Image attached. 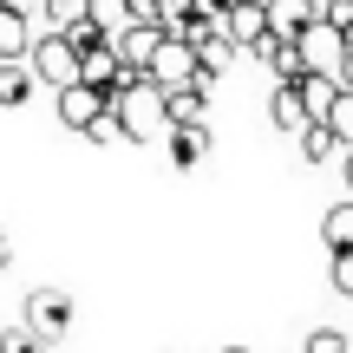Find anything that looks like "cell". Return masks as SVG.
Segmentation results:
<instances>
[{"label":"cell","instance_id":"obj_13","mask_svg":"<svg viewBox=\"0 0 353 353\" xmlns=\"http://www.w3.org/2000/svg\"><path fill=\"white\" fill-rule=\"evenodd\" d=\"M321 242H327L334 255H341V249H353V203H334V210L321 216Z\"/></svg>","mask_w":353,"mask_h":353},{"label":"cell","instance_id":"obj_5","mask_svg":"<svg viewBox=\"0 0 353 353\" xmlns=\"http://www.w3.org/2000/svg\"><path fill=\"white\" fill-rule=\"evenodd\" d=\"M151 79H157L164 92H176V85H196V79H203L196 46H190V39H164V52L151 59Z\"/></svg>","mask_w":353,"mask_h":353},{"label":"cell","instance_id":"obj_14","mask_svg":"<svg viewBox=\"0 0 353 353\" xmlns=\"http://www.w3.org/2000/svg\"><path fill=\"white\" fill-rule=\"evenodd\" d=\"M39 79H33V65H0V105H26V92H33Z\"/></svg>","mask_w":353,"mask_h":353},{"label":"cell","instance_id":"obj_1","mask_svg":"<svg viewBox=\"0 0 353 353\" xmlns=\"http://www.w3.org/2000/svg\"><path fill=\"white\" fill-rule=\"evenodd\" d=\"M112 112H118V125H125L131 144H157V138H170V92L157 85V79L131 85L125 99L112 105Z\"/></svg>","mask_w":353,"mask_h":353},{"label":"cell","instance_id":"obj_9","mask_svg":"<svg viewBox=\"0 0 353 353\" xmlns=\"http://www.w3.org/2000/svg\"><path fill=\"white\" fill-rule=\"evenodd\" d=\"M164 26H131V33L125 39H118V59H125V65H138V72H151V59H157V52H164Z\"/></svg>","mask_w":353,"mask_h":353},{"label":"cell","instance_id":"obj_24","mask_svg":"<svg viewBox=\"0 0 353 353\" xmlns=\"http://www.w3.org/2000/svg\"><path fill=\"white\" fill-rule=\"evenodd\" d=\"M223 353H249V347H223Z\"/></svg>","mask_w":353,"mask_h":353},{"label":"cell","instance_id":"obj_17","mask_svg":"<svg viewBox=\"0 0 353 353\" xmlns=\"http://www.w3.org/2000/svg\"><path fill=\"white\" fill-rule=\"evenodd\" d=\"M321 20L341 26V33H353V0H327V7H321Z\"/></svg>","mask_w":353,"mask_h":353},{"label":"cell","instance_id":"obj_20","mask_svg":"<svg viewBox=\"0 0 353 353\" xmlns=\"http://www.w3.org/2000/svg\"><path fill=\"white\" fill-rule=\"evenodd\" d=\"M341 85H347V92H353V52H347V65H341Z\"/></svg>","mask_w":353,"mask_h":353},{"label":"cell","instance_id":"obj_4","mask_svg":"<svg viewBox=\"0 0 353 353\" xmlns=\"http://www.w3.org/2000/svg\"><path fill=\"white\" fill-rule=\"evenodd\" d=\"M321 7H327V0H268V33H275L281 46H301L321 26Z\"/></svg>","mask_w":353,"mask_h":353},{"label":"cell","instance_id":"obj_19","mask_svg":"<svg viewBox=\"0 0 353 353\" xmlns=\"http://www.w3.org/2000/svg\"><path fill=\"white\" fill-rule=\"evenodd\" d=\"M334 288H341V294H353V249H341V255H334Z\"/></svg>","mask_w":353,"mask_h":353},{"label":"cell","instance_id":"obj_12","mask_svg":"<svg viewBox=\"0 0 353 353\" xmlns=\"http://www.w3.org/2000/svg\"><path fill=\"white\" fill-rule=\"evenodd\" d=\"M294 151H301V164H327V157L347 151V144H341V131H334V125H307L301 138H294Z\"/></svg>","mask_w":353,"mask_h":353},{"label":"cell","instance_id":"obj_16","mask_svg":"<svg viewBox=\"0 0 353 353\" xmlns=\"http://www.w3.org/2000/svg\"><path fill=\"white\" fill-rule=\"evenodd\" d=\"M307 353H353V341L334 334V327H314V334H307Z\"/></svg>","mask_w":353,"mask_h":353},{"label":"cell","instance_id":"obj_11","mask_svg":"<svg viewBox=\"0 0 353 353\" xmlns=\"http://www.w3.org/2000/svg\"><path fill=\"white\" fill-rule=\"evenodd\" d=\"M203 157H210V125H183V131H170V164H176V170H196Z\"/></svg>","mask_w":353,"mask_h":353},{"label":"cell","instance_id":"obj_23","mask_svg":"<svg viewBox=\"0 0 353 353\" xmlns=\"http://www.w3.org/2000/svg\"><path fill=\"white\" fill-rule=\"evenodd\" d=\"M242 7H268V0H242Z\"/></svg>","mask_w":353,"mask_h":353},{"label":"cell","instance_id":"obj_22","mask_svg":"<svg viewBox=\"0 0 353 353\" xmlns=\"http://www.w3.org/2000/svg\"><path fill=\"white\" fill-rule=\"evenodd\" d=\"M0 7H20V13H26V0H0Z\"/></svg>","mask_w":353,"mask_h":353},{"label":"cell","instance_id":"obj_8","mask_svg":"<svg viewBox=\"0 0 353 353\" xmlns=\"http://www.w3.org/2000/svg\"><path fill=\"white\" fill-rule=\"evenodd\" d=\"M223 33L236 39L242 52H255V46L268 39V7H242V0H236V7H229V20H223Z\"/></svg>","mask_w":353,"mask_h":353},{"label":"cell","instance_id":"obj_2","mask_svg":"<svg viewBox=\"0 0 353 353\" xmlns=\"http://www.w3.org/2000/svg\"><path fill=\"white\" fill-rule=\"evenodd\" d=\"M33 79L39 85H52V99L59 92H72V85H85V59H79V46L65 33H39V46H33Z\"/></svg>","mask_w":353,"mask_h":353},{"label":"cell","instance_id":"obj_21","mask_svg":"<svg viewBox=\"0 0 353 353\" xmlns=\"http://www.w3.org/2000/svg\"><path fill=\"white\" fill-rule=\"evenodd\" d=\"M341 170H347V190H353V151H347V157H341Z\"/></svg>","mask_w":353,"mask_h":353},{"label":"cell","instance_id":"obj_3","mask_svg":"<svg viewBox=\"0 0 353 353\" xmlns=\"http://www.w3.org/2000/svg\"><path fill=\"white\" fill-rule=\"evenodd\" d=\"M20 327L33 334L39 347H59L65 327H72V294H59V288H33V294H26V321H20Z\"/></svg>","mask_w":353,"mask_h":353},{"label":"cell","instance_id":"obj_7","mask_svg":"<svg viewBox=\"0 0 353 353\" xmlns=\"http://www.w3.org/2000/svg\"><path fill=\"white\" fill-rule=\"evenodd\" d=\"M301 52H307V65H314V72H341V65H347V33L321 20L314 33L301 39Z\"/></svg>","mask_w":353,"mask_h":353},{"label":"cell","instance_id":"obj_18","mask_svg":"<svg viewBox=\"0 0 353 353\" xmlns=\"http://www.w3.org/2000/svg\"><path fill=\"white\" fill-rule=\"evenodd\" d=\"M0 353H52V347H39V341H33L26 327H13L7 341H0Z\"/></svg>","mask_w":353,"mask_h":353},{"label":"cell","instance_id":"obj_10","mask_svg":"<svg viewBox=\"0 0 353 353\" xmlns=\"http://www.w3.org/2000/svg\"><path fill=\"white\" fill-rule=\"evenodd\" d=\"M268 118H275L281 131H294L301 138L314 118H307V99H301V85H275V99H268Z\"/></svg>","mask_w":353,"mask_h":353},{"label":"cell","instance_id":"obj_6","mask_svg":"<svg viewBox=\"0 0 353 353\" xmlns=\"http://www.w3.org/2000/svg\"><path fill=\"white\" fill-rule=\"evenodd\" d=\"M59 118H65L72 131H85V138H92V131L112 118V99H105L99 85H72V92H59Z\"/></svg>","mask_w":353,"mask_h":353},{"label":"cell","instance_id":"obj_15","mask_svg":"<svg viewBox=\"0 0 353 353\" xmlns=\"http://www.w3.org/2000/svg\"><path fill=\"white\" fill-rule=\"evenodd\" d=\"M65 39H72V46H79V59H92V52H105V46H112V39H105V33H99V26H92V20L65 26Z\"/></svg>","mask_w":353,"mask_h":353}]
</instances>
